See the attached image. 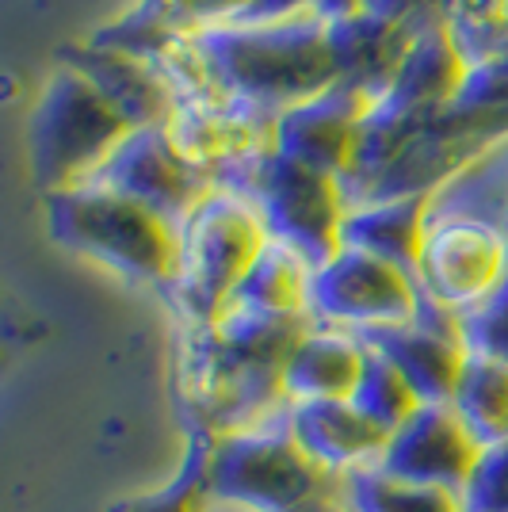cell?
Masks as SVG:
<instances>
[{"label":"cell","mask_w":508,"mask_h":512,"mask_svg":"<svg viewBox=\"0 0 508 512\" xmlns=\"http://www.w3.org/2000/svg\"><path fill=\"white\" fill-rule=\"evenodd\" d=\"M188 46L203 85L272 123L337 85L329 16L321 12L218 23L188 35Z\"/></svg>","instance_id":"obj_1"},{"label":"cell","mask_w":508,"mask_h":512,"mask_svg":"<svg viewBox=\"0 0 508 512\" xmlns=\"http://www.w3.org/2000/svg\"><path fill=\"white\" fill-rule=\"evenodd\" d=\"M43 214L46 230L62 249L169 295L180 260V226L165 214L149 211L146 203L104 184L46 192Z\"/></svg>","instance_id":"obj_2"},{"label":"cell","mask_w":508,"mask_h":512,"mask_svg":"<svg viewBox=\"0 0 508 512\" xmlns=\"http://www.w3.org/2000/svg\"><path fill=\"white\" fill-rule=\"evenodd\" d=\"M176 398L188 432L211 440L272 425L291 406L283 367L237 352L211 321H176Z\"/></svg>","instance_id":"obj_3"},{"label":"cell","mask_w":508,"mask_h":512,"mask_svg":"<svg viewBox=\"0 0 508 512\" xmlns=\"http://www.w3.org/2000/svg\"><path fill=\"white\" fill-rule=\"evenodd\" d=\"M417 283L424 299L459 321L493 306L508 291V214L436 188L428 195Z\"/></svg>","instance_id":"obj_4"},{"label":"cell","mask_w":508,"mask_h":512,"mask_svg":"<svg viewBox=\"0 0 508 512\" xmlns=\"http://www.w3.org/2000/svg\"><path fill=\"white\" fill-rule=\"evenodd\" d=\"M268 226L249 203V195L233 188L207 192L188 218L180 222V260L169 287V306L176 321H214L237 295L260 253L268 249Z\"/></svg>","instance_id":"obj_5"},{"label":"cell","mask_w":508,"mask_h":512,"mask_svg":"<svg viewBox=\"0 0 508 512\" xmlns=\"http://www.w3.org/2000/svg\"><path fill=\"white\" fill-rule=\"evenodd\" d=\"M127 134L130 127L104 96L73 65L58 62L27 119L35 180L43 184V192L85 184Z\"/></svg>","instance_id":"obj_6"},{"label":"cell","mask_w":508,"mask_h":512,"mask_svg":"<svg viewBox=\"0 0 508 512\" xmlns=\"http://www.w3.org/2000/svg\"><path fill=\"white\" fill-rule=\"evenodd\" d=\"M203 482L214 505L230 512H287L337 478L310 463L279 417L272 425L211 440Z\"/></svg>","instance_id":"obj_7"},{"label":"cell","mask_w":508,"mask_h":512,"mask_svg":"<svg viewBox=\"0 0 508 512\" xmlns=\"http://www.w3.org/2000/svg\"><path fill=\"white\" fill-rule=\"evenodd\" d=\"M233 192L249 195L272 241L295 249L314 268L340 249V226L348 203L337 176L306 169L291 157L268 150Z\"/></svg>","instance_id":"obj_8"},{"label":"cell","mask_w":508,"mask_h":512,"mask_svg":"<svg viewBox=\"0 0 508 512\" xmlns=\"http://www.w3.org/2000/svg\"><path fill=\"white\" fill-rule=\"evenodd\" d=\"M424 306L428 299L413 272L348 245L321 260L310 279V318L356 337L413 325L424 318Z\"/></svg>","instance_id":"obj_9"},{"label":"cell","mask_w":508,"mask_h":512,"mask_svg":"<svg viewBox=\"0 0 508 512\" xmlns=\"http://www.w3.org/2000/svg\"><path fill=\"white\" fill-rule=\"evenodd\" d=\"M176 153L214 188H237L245 172L272 150V119L222 100L211 88H184L165 123Z\"/></svg>","instance_id":"obj_10"},{"label":"cell","mask_w":508,"mask_h":512,"mask_svg":"<svg viewBox=\"0 0 508 512\" xmlns=\"http://www.w3.org/2000/svg\"><path fill=\"white\" fill-rule=\"evenodd\" d=\"M85 184L115 188V192L146 203L149 211L165 214L176 226L188 218V211L203 195L214 192L211 180L199 176L176 153L165 127L130 130L127 138L111 150V157L96 169V176L85 180Z\"/></svg>","instance_id":"obj_11"},{"label":"cell","mask_w":508,"mask_h":512,"mask_svg":"<svg viewBox=\"0 0 508 512\" xmlns=\"http://www.w3.org/2000/svg\"><path fill=\"white\" fill-rule=\"evenodd\" d=\"M367 100H371L367 92L333 85L306 104L287 107L272 123V150L306 165V169L344 180V172L352 165L356 130H360V115Z\"/></svg>","instance_id":"obj_12"},{"label":"cell","mask_w":508,"mask_h":512,"mask_svg":"<svg viewBox=\"0 0 508 512\" xmlns=\"http://www.w3.org/2000/svg\"><path fill=\"white\" fill-rule=\"evenodd\" d=\"M478 459H482V444L470 436V428L459 421L455 409L421 406L402 428L390 432V444H386L379 467H386L398 478L463 493Z\"/></svg>","instance_id":"obj_13"},{"label":"cell","mask_w":508,"mask_h":512,"mask_svg":"<svg viewBox=\"0 0 508 512\" xmlns=\"http://www.w3.org/2000/svg\"><path fill=\"white\" fill-rule=\"evenodd\" d=\"M371 348H379L386 360L405 375V383L417 390L424 406H447L455 383L463 375L466 341L463 321L440 306H424V318L398 329H382L363 337Z\"/></svg>","instance_id":"obj_14"},{"label":"cell","mask_w":508,"mask_h":512,"mask_svg":"<svg viewBox=\"0 0 508 512\" xmlns=\"http://www.w3.org/2000/svg\"><path fill=\"white\" fill-rule=\"evenodd\" d=\"M58 62L73 65L130 130L165 127L169 123L176 96H172V85L165 81V73L153 62H146V58H134L127 50H115V46L88 39V43L62 50Z\"/></svg>","instance_id":"obj_15"},{"label":"cell","mask_w":508,"mask_h":512,"mask_svg":"<svg viewBox=\"0 0 508 512\" xmlns=\"http://www.w3.org/2000/svg\"><path fill=\"white\" fill-rule=\"evenodd\" d=\"M283 421L310 463L329 478L379 467L390 444V432L375 425L356 402H302L287 406Z\"/></svg>","instance_id":"obj_16"},{"label":"cell","mask_w":508,"mask_h":512,"mask_svg":"<svg viewBox=\"0 0 508 512\" xmlns=\"http://www.w3.org/2000/svg\"><path fill=\"white\" fill-rule=\"evenodd\" d=\"M463 73H466L463 50L451 39L444 16L432 12L428 20H421L413 27L402 62H398L394 77L386 81V88H382L379 96L390 100V104H398L409 115H417V119H436L455 100Z\"/></svg>","instance_id":"obj_17"},{"label":"cell","mask_w":508,"mask_h":512,"mask_svg":"<svg viewBox=\"0 0 508 512\" xmlns=\"http://www.w3.org/2000/svg\"><path fill=\"white\" fill-rule=\"evenodd\" d=\"M367 367V344L356 333L310 321L283 360V394L291 406L302 402H352Z\"/></svg>","instance_id":"obj_18"},{"label":"cell","mask_w":508,"mask_h":512,"mask_svg":"<svg viewBox=\"0 0 508 512\" xmlns=\"http://www.w3.org/2000/svg\"><path fill=\"white\" fill-rule=\"evenodd\" d=\"M413 27H398V23L371 16L363 8L344 12V16H329V46H333V65H337V85L379 96L402 62Z\"/></svg>","instance_id":"obj_19"},{"label":"cell","mask_w":508,"mask_h":512,"mask_svg":"<svg viewBox=\"0 0 508 512\" xmlns=\"http://www.w3.org/2000/svg\"><path fill=\"white\" fill-rule=\"evenodd\" d=\"M424 218H428V195L409 199H379L348 207L340 226V245L360 249L379 260H390L417 276V260L424 245Z\"/></svg>","instance_id":"obj_20"},{"label":"cell","mask_w":508,"mask_h":512,"mask_svg":"<svg viewBox=\"0 0 508 512\" xmlns=\"http://www.w3.org/2000/svg\"><path fill=\"white\" fill-rule=\"evenodd\" d=\"M310 279H314L310 260H302L295 249L279 241H268V249L249 268V276L241 279L230 306L264 314V318L314 321L310 318Z\"/></svg>","instance_id":"obj_21"},{"label":"cell","mask_w":508,"mask_h":512,"mask_svg":"<svg viewBox=\"0 0 508 512\" xmlns=\"http://www.w3.org/2000/svg\"><path fill=\"white\" fill-rule=\"evenodd\" d=\"M447 406L459 413V421L482 448L508 440V363L466 348L463 375Z\"/></svg>","instance_id":"obj_22"},{"label":"cell","mask_w":508,"mask_h":512,"mask_svg":"<svg viewBox=\"0 0 508 512\" xmlns=\"http://www.w3.org/2000/svg\"><path fill=\"white\" fill-rule=\"evenodd\" d=\"M337 486L348 512H466L459 490L398 478L386 467L356 470L348 478H337Z\"/></svg>","instance_id":"obj_23"},{"label":"cell","mask_w":508,"mask_h":512,"mask_svg":"<svg viewBox=\"0 0 508 512\" xmlns=\"http://www.w3.org/2000/svg\"><path fill=\"white\" fill-rule=\"evenodd\" d=\"M207 455H211V436L188 432V451L180 459V467L161 490L134 493L123 501H111L107 512H211L207 497Z\"/></svg>","instance_id":"obj_24"},{"label":"cell","mask_w":508,"mask_h":512,"mask_svg":"<svg viewBox=\"0 0 508 512\" xmlns=\"http://www.w3.org/2000/svg\"><path fill=\"white\" fill-rule=\"evenodd\" d=\"M436 12L444 16L466 65L508 54V0H440Z\"/></svg>","instance_id":"obj_25"},{"label":"cell","mask_w":508,"mask_h":512,"mask_svg":"<svg viewBox=\"0 0 508 512\" xmlns=\"http://www.w3.org/2000/svg\"><path fill=\"white\" fill-rule=\"evenodd\" d=\"M352 402L386 432L402 428L424 406L421 398H417V390L405 383L402 371L386 360L379 348H371V344H367V367H363V379L356 386V394H352Z\"/></svg>","instance_id":"obj_26"},{"label":"cell","mask_w":508,"mask_h":512,"mask_svg":"<svg viewBox=\"0 0 508 512\" xmlns=\"http://www.w3.org/2000/svg\"><path fill=\"white\" fill-rule=\"evenodd\" d=\"M134 4L153 12L165 27H172L184 39L207 31V27H218V23L245 20L253 8V0H134Z\"/></svg>","instance_id":"obj_27"},{"label":"cell","mask_w":508,"mask_h":512,"mask_svg":"<svg viewBox=\"0 0 508 512\" xmlns=\"http://www.w3.org/2000/svg\"><path fill=\"white\" fill-rule=\"evenodd\" d=\"M466 512H508V440L482 448V459L463 486Z\"/></svg>","instance_id":"obj_28"},{"label":"cell","mask_w":508,"mask_h":512,"mask_svg":"<svg viewBox=\"0 0 508 512\" xmlns=\"http://www.w3.org/2000/svg\"><path fill=\"white\" fill-rule=\"evenodd\" d=\"M463 341L474 352H486L508 363V299H497L486 310L463 318Z\"/></svg>","instance_id":"obj_29"},{"label":"cell","mask_w":508,"mask_h":512,"mask_svg":"<svg viewBox=\"0 0 508 512\" xmlns=\"http://www.w3.org/2000/svg\"><path fill=\"white\" fill-rule=\"evenodd\" d=\"M440 0H363L360 8L371 12V16H382V20L398 23V27H413V23L428 20L436 12Z\"/></svg>","instance_id":"obj_30"},{"label":"cell","mask_w":508,"mask_h":512,"mask_svg":"<svg viewBox=\"0 0 508 512\" xmlns=\"http://www.w3.org/2000/svg\"><path fill=\"white\" fill-rule=\"evenodd\" d=\"M318 12V0H253L245 20H283V16H302Z\"/></svg>","instance_id":"obj_31"},{"label":"cell","mask_w":508,"mask_h":512,"mask_svg":"<svg viewBox=\"0 0 508 512\" xmlns=\"http://www.w3.org/2000/svg\"><path fill=\"white\" fill-rule=\"evenodd\" d=\"M287 512H348V505H344V497H340L337 482H329L325 490H318L314 497H306V501L291 505Z\"/></svg>","instance_id":"obj_32"},{"label":"cell","mask_w":508,"mask_h":512,"mask_svg":"<svg viewBox=\"0 0 508 512\" xmlns=\"http://www.w3.org/2000/svg\"><path fill=\"white\" fill-rule=\"evenodd\" d=\"M363 0H318L321 16H344V12H356Z\"/></svg>","instance_id":"obj_33"},{"label":"cell","mask_w":508,"mask_h":512,"mask_svg":"<svg viewBox=\"0 0 508 512\" xmlns=\"http://www.w3.org/2000/svg\"><path fill=\"white\" fill-rule=\"evenodd\" d=\"M501 299H508V291H505V295H501Z\"/></svg>","instance_id":"obj_34"}]
</instances>
